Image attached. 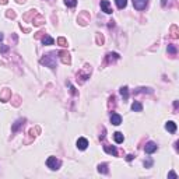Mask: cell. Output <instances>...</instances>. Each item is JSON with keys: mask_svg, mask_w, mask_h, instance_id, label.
Instances as JSON below:
<instances>
[{"mask_svg": "<svg viewBox=\"0 0 179 179\" xmlns=\"http://www.w3.org/2000/svg\"><path fill=\"white\" fill-rule=\"evenodd\" d=\"M56 59H58V52H49L41 58V64H45L46 67L55 70L56 69Z\"/></svg>", "mask_w": 179, "mask_h": 179, "instance_id": "1", "label": "cell"}, {"mask_svg": "<svg viewBox=\"0 0 179 179\" xmlns=\"http://www.w3.org/2000/svg\"><path fill=\"white\" fill-rule=\"evenodd\" d=\"M91 71H92V67H91V64H84V67L79 70L77 71V80H79L80 83H84L85 80L90 79V76H91Z\"/></svg>", "mask_w": 179, "mask_h": 179, "instance_id": "2", "label": "cell"}, {"mask_svg": "<svg viewBox=\"0 0 179 179\" xmlns=\"http://www.w3.org/2000/svg\"><path fill=\"white\" fill-rule=\"evenodd\" d=\"M46 167L49 169H52V171H58V169L62 167V162H60V160H58L56 157H49L46 160Z\"/></svg>", "mask_w": 179, "mask_h": 179, "instance_id": "3", "label": "cell"}, {"mask_svg": "<svg viewBox=\"0 0 179 179\" xmlns=\"http://www.w3.org/2000/svg\"><path fill=\"white\" fill-rule=\"evenodd\" d=\"M121 59V55L116 52H109L106 53L105 56V64H111V63H115L116 60H119Z\"/></svg>", "mask_w": 179, "mask_h": 179, "instance_id": "4", "label": "cell"}, {"mask_svg": "<svg viewBox=\"0 0 179 179\" xmlns=\"http://www.w3.org/2000/svg\"><path fill=\"white\" fill-rule=\"evenodd\" d=\"M58 55L60 56V60H62L64 64L71 63V58H70V53H69L67 51H60V52H58Z\"/></svg>", "mask_w": 179, "mask_h": 179, "instance_id": "5", "label": "cell"}, {"mask_svg": "<svg viewBox=\"0 0 179 179\" xmlns=\"http://www.w3.org/2000/svg\"><path fill=\"white\" fill-rule=\"evenodd\" d=\"M11 100V91L9 88H3L0 92V101L1 102H7Z\"/></svg>", "mask_w": 179, "mask_h": 179, "instance_id": "6", "label": "cell"}, {"mask_svg": "<svg viewBox=\"0 0 179 179\" xmlns=\"http://www.w3.org/2000/svg\"><path fill=\"white\" fill-rule=\"evenodd\" d=\"M77 21L80 25H87V22H90V16L87 11H83L79 17H77Z\"/></svg>", "mask_w": 179, "mask_h": 179, "instance_id": "7", "label": "cell"}, {"mask_svg": "<svg viewBox=\"0 0 179 179\" xmlns=\"http://www.w3.org/2000/svg\"><path fill=\"white\" fill-rule=\"evenodd\" d=\"M76 146H77L79 150L84 151V150H87V147H88V140H87L85 137H80L79 140H77V143H76Z\"/></svg>", "mask_w": 179, "mask_h": 179, "instance_id": "8", "label": "cell"}, {"mask_svg": "<svg viewBox=\"0 0 179 179\" xmlns=\"http://www.w3.org/2000/svg\"><path fill=\"white\" fill-rule=\"evenodd\" d=\"M148 4V0H133V6L136 10H144Z\"/></svg>", "mask_w": 179, "mask_h": 179, "instance_id": "9", "label": "cell"}, {"mask_svg": "<svg viewBox=\"0 0 179 179\" xmlns=\"http://www.w3.org/2000/svg\"><path fill=\"white\" fill-rule=\"evenodd\" d=\"M101 10L104 11L105 14H111L112 11V7H111V3L108 0H101Z\"/></svg>", "mask_w": 179, "mask_h": 179, "instance_id": "10", "label": "cell"}, {"mask_svg": "<svg viewBox=\"0 0 179 179\" xmlns=\"http://www.w3.org/2000/svg\"><path fill=\"white\" fill-rule=\"evenodd\" d=\"M157 150H158V146L154 141H148L147 144H146V147H144V151L147 154H153V153H155Z\"/></svg>", "mask_w": 179, "mask_h": 179, "instance_id": "11", "label": "cell"}, {"mask_svg": "<svg viewBox=\"0 0 179 179\" xmlns=\"http://www.w3.org/2000/svg\"><path fill=\"white\" fill-rule=\"evenodd\" d=\"M24 123H25V119H17L14 123H13V126H11V130L13 133H17L22 126H24Z\"/></svg>", "mask_w": 179, "mask_h": 179, "instance_id": "12", "label": "cell"}, {"mask_svg": "<svg viewBox=\"0 0 179 179\" xmlns=\"http://www.w3.org/2000/svg\"><path fill=\"white\" fill-rule=\"evenodd\" d=\"M111 123L115 125V126H119L122 123V116L119 113H112L111 115Z\"/></svg>", "mask_w": 179, "mask_h": 179, "instance_id": "13", "label": "cell"}, {"mask_svg": "<svg viewBox=\"0 0 179 179\" xmlns=\"http://www.w3.org/2000/svg\"><path fill=\"white\" fill-rule=\"evenodd\" d=\"M104 150H105V153L111 154V155H113V157H116V155H118V150H116L115 146H109V144H105V146H104Z\"/></svg>", "mask_w": 179, "mask_h": 179, "instance_id": "14", "label": "cell"}, {"mask_svg": "<svg viewBox=\"0 0 179 179\" xmlns=\"http://www.w3.org/2000/svg\"><path fill=\"white\" fill-rule=\"evenodd\" d=\"M32 22H34V25H37V27H41L45 24V18H43L41 14H37V16L34 17V20H32Z\"/></svg>", "mask_w": 179, "mask_h": 179, "instance_id": "15", "label": "cell"}, {"mask_svg": "<svg viewBox=\"0 0 179 179\" xmlns=\"http://www.w3.org/2000/svg\"><path fill=\"white\" fill-rule=\"evenodd\" d=\"M37 14H38V13H37V10H30V11H28V13H27V14H25V16L22 17V18H24L25 21H28V22H30V21H32V20H34V17L37 16Z\"/></svg>", "mask_w": 179, "mask_h": 179, "instance_id": "16", "label": "cell"}, {"mask_svg": "<svg viewBox=\"0 0 179 179\" xmlns=\"http://www.w3.org/2000/svg\"><path fill=\"white\" fill-rule=\"evenodd\" d=\"M165 129H167L168 132H171V133H175V132H176V123L172 122V121L167 122V123H165Z\"/></svg>", "mask_w": 179, "mask_h": 179, "instance_id": "17", "label": "cell"}, {"mask_svg": "<svg viewBox=\"0 0 179 179\" xmlns=\"http://www.w3.org/2000/svg\"><path fill=\"white\" fill-rule=\"evenodd\" d=\"M119 92H121V95L123 97V101L129 100V88H127V85H123V87H121Z\"/></svg>", "mask_w": 179, "mask_h": 179, "instance_id": "18", "label": "cell"}, {"mask_svg": "<svg viewBox=\"0 0 179 179\" xmlns=\"http://www.w3.org/2000/svg\"><path fill=\"white\" fill-rule=\"evenodd\" d=\"M98 172L100 174H104V175H106V174H109V169H108V164H100L98 165Z\"/></svg>", "mask_w": 179, "mask_h": 179, "instance_id": "19", "label": "cell"}, {"mask_svg": "<svg viewBox=\"0 0 179 179\" xmlns=\"http://www.w3.org/2000/svg\"><path fill=\"white\" fill-rule=\"evenodd\" d=\"M41 39H42L43 45H53V43H55V39H53L52 37H49V35H43Z\"/></svg>", "mask_w": 179, "mask_h": 179, "instance_id": "20", "label": "cell"}, {"mask_svg": "<svg viewBox=\"0 0 179 179\" xmlns=\"http://www.w3.org/2000/svg\"><path fill=\"white\" fill-rule=\"evenodd\" d=\"M113 139H115V141L118 143V144H121V143H123V140H125V136H123V133L116 132V133H113Z\"/></svg>", "mask_w": 179, "mask_h": 179, "instance_id": "21", "label": "cell"}, {"mask_svg": "<svg viewBox=\"0 0 179 179\" xmlns=\"http://www.w3.org/2000/svg\"><path fill=\"white\" fill-rule=\"evenodd\" d=\"M153 94V90L151 88H146V87H140V88H137L134 91V94Z\"/></svg>", "mask_w": 179, "mask_h": 179, "instance_id": "22", "label": "cell"}, {"mask_svg": "<svg viewBox=\"0 0 179 179\" xmlns=\"http://www.w3.org/2000/svg\"><path fill=\"white\" fill-rule=\"evenodd\" d=\"M132 111H134V112H141V111H143V105L140 104V102H133Z\"/></svg>", "mask_w": 179, "mask_h": 179, "instance_id": "23", "label": "cell"}, {"mask_svg": "<svg viewBox=\"0 0 179 179\" xmlns=\"http://www.w3.org/2000/svg\"><path fill=\"white\" fill-rule=\"evenodd\" d=\"M115 3H116V6H118V9H125L126 7V4H127V0H115Z\"/></svg>", "mask_w": 179, "mask_h": 179, "instance_id": "24", "label": "cell"}, {"mask_svg": "<svg viewBox=\"0 0 179 179\" xmlns=\"http://www.w3.org/2000/svg\"><path fill=\"white\" fill-rule=\"evenodd\" d=\"M58 43L60 45V46H63V48H66V46L69 45V43H67V39H66V38H63V37L58 38Z\"/></svg>", "mask_w": 179, "mask_h": 179, "instance_id": "25", "label": "cell"}, {"mask_svg": "<svg viewBox=\"0 0 179 179\" xmlns=\"http://www.w3.org/2000/svg\"><path fill=\"white\" fill-rule=\"evenodd\" d=\"M171 37H172V38H178V27H176V25L171 27Z\"/></svg>", "mask_w": 179, "mask_h": 179, "instance_id": "26", "label": "cell"}, {"mask_svg": "<svg viewBox=\"0 0 179 179\" xmlns=\"http://www.w3.org/2000/svg\"><path fill=\"white\" fill-rule=\"evenodd\" d=\"M64 3L67 7H76L77 6V0H64Z\"/></svg>", "mask_w": 179, "mask_h": 179, "instance_id": "27", "label": "cell"}, {"mask_svg": "<svg viewBox=\"0 0 179 179\" xmlns=\"http://www.w3.org/2000/svg\"><path fill=\"white\" fill-rule=\"evenodd\" d=\"M6 16H7V18H16V11L14 10H7L6 11Z\"/></svg>", "mask_w": 179, "mask_h": 179, "instance_id": "28", "label": "cell"}, {"mask_svg": "<svg viewBox=\"0 0 179 179\" xmlns=\"http://www.w3.org/2000/svg\"><path fill=\"white\" fill-rule=\"evenodd\" d=\"M168 53H171L172 56H175L176 55V48L174 45H168Z\"/></svg>", "mask_w": 179, "mask_h": 179, "instance_id": "29", "label": "cell"}, {"mask_svg": "<svg viewBox=\"0 0 179 179\" xmlns=\"http://www.w3.org/2000/svg\"><path fill=\"white\" fill-rule=\"evenodd\" d=\"M9 49H10V48L7 46V45H0V53H7Z\"/></svg>", "mask_w": 179, "mask_h": 179, "instance_id": "30", "label": "cell"}, {"mask_svg": "<svg viewBox=\"0 0 179 179\" xmlns=\"http://www.w3.org/2000/svg\"><path fill=\"white\" fill-rule=\"evenodd\" d=\"M97 42L100 43V45H102V43H104V37H102V35H100V34L97 35Z\"/></svg>", "mask_w": 179, "mask_h": 179, "instance_id": "31", "label": "cell"}, {"mask_svg": "<svg viewBox=\"0 0 179 179\" xmlns=\"http://www.w3.org/2000/svg\"><path fill=\"white\" fill-rule=\"evenodd\" d=\"M45 35V32H42V31H39V32H37L35 34V39H41V38Z\"/></svg>", "mask_w": 179, "mask_h": 179, "instance_id": "32", "label": "cell"}, {"mask_svg": "<svg viewBox=\"0 0 179 179\" xmlns=\"http://www.w3.org/2000/svg\"><path fill=\"white\" fill-rule=\"evenodd\" d=\"M151 165H153V161H151V160H147V161H144V167H146V168H150Z\"/></svg>", "mask_w": 179, "mask_h": 179, "instance_id": "33", "label": "cell"}, {"mask_svg": "<svg viewBox=\"0 0 179 179\" xmlns=\"http://www.w3.org/2000/svg\"><path fill=\"white\" fill-rule=\"evenodd\" d=\"M168 176H169V178H178V175L175 174L174 171H171V172H169V174H168Z\"/></svg>", "mask_w": 179, "mask_h": 179, "instance_id": "34", "label": "cell"}, {"mask_svg": "<svg viewBox=\"0 0 179 179\" xmlns=\"http://www.w3.org/2000/svg\"><path fill=\"white\" fill-rule=\"evenodd\" d=\"M133 158H134V155H133V154H129V155L126 157V160H127V161H132Z\"/></svg>", "mask_w": 179, "mask_h": 179, "instance_id": "35", "label": "cell"}, {"mask_svg": "<svg viewBox=\"0 0 179 179\" xmlns=\"http://www.w3.org/2000/svg\"><path fill=\"white\" fill-rule=\"evenodd\" d=\"M108 27H109V28H113V27H115V21H109Z\"/></svg>", "mask_w": 179, "mask_h": 179, "instance_id": "36", "label": "cell"}, {"mask_svg": "<svg viewBox=\"0 0 179 179\" xmlns=\"http://www.w3.org/2000/svg\"><path fill=\"white\" fill-rule=\"evenodd\" d=\"M17 3H18V4H22V3H25L27 0H16Z\"/></svg>", "mask_w": 179, "mask_h": 179, "instance_id": "37", "label": "cell"}, {"mask_svg": "<svg viewBox=\"0 0 179 179\" xmlns=\"http://www.w3.org/2000/svg\"><path fill=\"white\" fill-rule=\"evenodd\" d=\"M0 4H7V0H0Z\"/></svg>", "mask_w": 179, "mask_h": 179, "instance_id": "38", "label": "cell"}, {"mask_svg": "<svg viewBox=\"0 0 179 179\" xmlns=\"http://www.w3.org/2000/svg\"><path fill=\"white\" fill-rule=\"evenodd\" d=\"M174 108H175V109L178 108V101H175V102H174Z\"/></svg>", "mask_w": 179, "mask_h": 179, "instance_id": "39", "label": "cell"}, {"mask_svg": "<svg viewBox=\"0 0 179 179\" xmlns=\"http://www.w3.org/2000/svg\"><path fill=\"white\" fill-rule=\"evenodd\" d=\"M3 38H4V35H3V34H1V32H0V42H1V41H3Z\"/></svg>", "mask_w": 179, "mask_h": 179, "instance_id": "40", "label": "cell"}]
</instances>
